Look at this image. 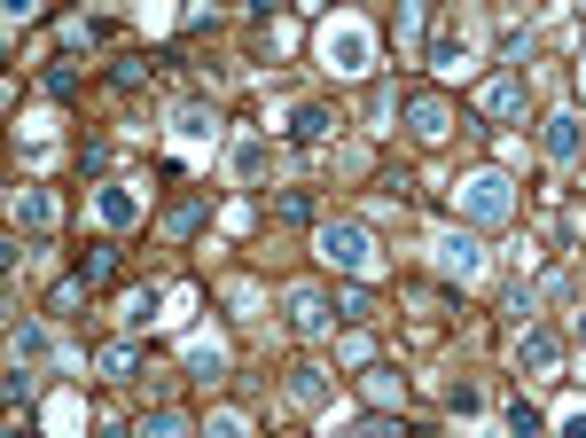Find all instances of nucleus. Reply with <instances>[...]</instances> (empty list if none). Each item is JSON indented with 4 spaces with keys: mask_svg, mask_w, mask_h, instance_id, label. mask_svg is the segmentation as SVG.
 Returning <instances> with one entry per match:
<instances>
[{
    "mask_svg": "<svg viewBox=\"0 0 586 438\" xmlns=\"http://www.w3.org/2000/svg\"><path fill=\"white\" fill-rule=\"evenodd\" d=\"M313 250H321V267H337V275H352V282L376 275V235H368L360 220H321V227H313Z\"/></svg>",
    "mask_w": 586,
    "mask_h": 438,
    "instance_id": "1",
    "label": "nucleus"
},
{
    "mask_svg": "<svg viewBox=\"0 0 586 438\" xmlns=\"http://www.w3.org/2000/svg\"><path fill=\"white\" fill-rule=\"evenodd\" d=\"M462 220H477V227H500V220H517V181L509 172H469L462 181Z\"/></svg>",
    "mask_w": 586,
    "mask_h": 438,
    "instance_id": "2",
    "label": "nucleus"
},
{
    "mask_svg": "<svg viewBox=\"0 0 586 438\" xmlns=\"http://www.w3.org/2000/svg\"><path fill=\"white\" fill-rule=\"evenodd\" d=\"M321 63L337 71V78H360V71L376 63V40H368V24H360V17H337V24H321Z\"/></svg>",
    "mask_w": 586,
    "mask_h": 438,
    "instance_id": "3",
    "label": "nucleus"
},
{
    "mask_svg": "<svg viewBox=\"0 0 586 438\" xmlns=\"http://www.w3.org/2000/svg\"><path fill=\"white\" fill-rule=\"evenodd\" d=\"M477 110H485L492 126H524V71H492V78L477 86Z\"/></svg>",
    "mask_w": 586,
    "mask_h": 438,
    "instance_id": "4",
    "label": "nucleus"
},
{
    "mask_svg": "<svg viewBox=\"0 0 586 438\" xmlns=\"http://www.w3.org/2000/svg\"><path fill=\"white\" fill-rule=\"evenodd\" d=\"M431 258H438V275H446V282H477V267H485V243H477L469 227H446V235L431 243Z\"/></svg>",
    "mask_w": 586,
    "mask_h": 438,
    "instance_id": "5",
    "label": "nucleus"
},
{
    "mask_svg": "<svg viewBox=\"0 0 586 438\" xmlns=\"http://www.w3.org/2000/svg\"><path fill=\"white\" fill-rule=\"evenodd\" d=\"M282 306H290V329H297V336H328V329H337V298L313 290V282H297Z\"/></svg>",
    "mask_w": 586,
    "mask_h": 438,
    "instance_id": "6",
    "label": "nucleus"
},
{
    "mask_svg": "<svg viewBox=\"0 0 586 438\" xmlns=\"http://www.w3.org/2000/svg\"><path fill=\"white\" fill-rule=\"evenodd\" d=\"M517 368H532V376H555V368H563V336L524 321V329H517Z\"/></svg>",
    "mask_w": 586,
    "mask_h": 438,
    "instance_id": "7",
    "label": "nucleus"
},
{
    "mask_svg": "<svg viewBox=\"0 0 586 438\" xmlns=\"http://www.w3.org/2000/svg\"><path fill=\"white\" fill-rule=\"evenodd\" d=\"M406 126H414V141H446L454 133V103L446 95H414L406 103Z\"/></svg>",
    "mask_w": 586,
    "mask_h": 438,
    "instance_id": "8",
    "label": "nucleus"
},
{
    "mask_svg": "<svg viewBox=\"0 0 586 438\" xmlns=\"http://www.w3.org/2000/svg\"><path fill=\"white\" fill-rule=\"evenodd\" d=\"M540 141H547V157H555V164H571V157L586 149V118H578V110H555Z\"/></svg>",
    "mask_w": 586,
    "mask_h": 438,
    "instance_id": "9",
    "label": "nucleus"
},
{
    "mask_svg": "<svg viewBox=\"0 0 586 438\" xmlns=\"http://www.w3.org/2000/svg\"><path fill=\"white\" fill-rule=\"evenodd\" d=\"M267 172H274V141H267V133H242V141H235V181L259 189Z\"/></svg>",
    "mask_w": 586,
    "mask_h": 438,
    "instance_id": "10",
    "label": "nucleus"
},
{
    "mask_svg": "<svg viewBox=\"0 0 586 438\" xmlns=\"http://www.w3.org/2000/svg\"><path fill=\"white\" fill-rule=\"evenodd\" d=\"M462 55H469V32H462L454 17H438V24H431V63H438V71H462Z\"/></svg>",
    "mask_w": 586,
    "mask_h": 438,
    "instance_id": "11",
    "label": "nucleus"
},
{
    "mask_svg": "<svg viewBox=\"0 0 586 438\" xmlns=\"http://www.w3.org/2000/svg\"><path fill=\"white\" fill-rule=\"evenodd\" d=\"M133 368H141V344H133V336H118V344H102V353H95V376H102V384H126Z\"/></svg>",
    "mask_w": 586,
    "mask_h": 438,
    "instance_id": "12",
    "label": "nucleus"
},
{
    "mask_svg": "<svg viewBox=\"0 0 586 438\" xmlns=\"http://www.w3.org/2000/svg\"><path fill=\"white\" fill-rule=\"evenodd\" d=\"M173 133H181V141H219V110H211V103H181V110H173Z\"/></svg>",
    "mask_w": 586,
    "mask_h": 438,
    "instance_id": "13",
    "label": "nucleus"
},
{
    "mask_svg": "<svg viewBox=\"0 0 586 438\" xmlns=\"http://www.w3.org/2000/svg\"><path fill=\"white\" fill-rule=\"evenodd\" d=\"M95 220H102V227H133V220H141V196H133V189H95Z\"/></svg>",
    "mask_w": 586,
    "mask_h": 438,
    "instance_id": "14",
    "label": "nucleus"
},
{
    "mask_svg": "<svg viewBox=\"0 0 586 438\" xmlns=\"http://www.w3.org/2000/svg\"><path fill=\"white\" fill-rule=\"evenodd\" d=\"M290 399H297V407H328V368L297 361V368H290Z\"/></svg>",
    "mask_w": 586,
    "mask_h": 438,
    "instance_id": "15",
    "label": "nucleus"
},
{
    "mask_svg": "<svg viewBox=\"0 0 586 438\" xmlns=\"http://www.w3.org/2000/svg\"><path fill=\"white\" fill-rule=\"evenodd\" d=\"M360 392H368V407L383 415V407H399V399H406V376H399V368H368V376H360Z\"/></svg>",
    "mask_w": 586,
    "mask_h": 438,
    "instance_id": "16",
    "label": "nucleus"
},
{
    "mask_svg": "<svg viewBox=\"0 0 586 438\" xmlns=\"http://www.w3.org/2000/svg\"><path fill=\"white\" fill-rule=\"evenodd\" d=\"M17 220H24L32 235H47V227H55V196H47V189H17Z\"/></svg>",
    "mask_w": 586,
    "mask_h": 438,
    "instance_id": "17",
    "label": "nucleus"
},
{
    "mask_svg": "<svg viewBox=\"0 0 586 438\" xmlns=\"http://www.w3.org/2000/svg\"><path fill=\"white\" fill-rule=\"evenodd\" d=\"M133 438H188V415H181V407H149V415L133 423Z\"/></svg>",
    "mask_w": 586,
    "mask_h": 438,
    "instance_id": "18",
    "label": "nucleus"
},
{
    "mask_svg": "<svg viewBox=\"0 0 586 438\" xmlns=\"http://www.w3.org/2000/svg\"><path fill=\"white\" fill-rule=\"evenodd\" d=\"M328 126H337V118H328L321 103H297V110H290V133H297V141H328Z\"/></svg>",
    "mask_w": 586,
    "mask_h": 438,
    "instance_id": "19",
    "label": "nucleus"
},
{
    "mask_svg": "<svg viewBox=\"0 0 586 438\" xmlns=\"http://www.w3.org/2000/svg\"><path fill=\"white\" fill-rule=\"evenodd\" d=\"M156 306H164V290H156V282H149V290H126V298H118V313H126L133 329H149V321H156Z\"/></svg>",
    "mask_w": 586,
    "mask_h": 438,
    "instance_id": "20",
    "label": "nucleus"
},
{
    "mask_svg": "<svg viewBox=\"0 0 586 438\" xmlns=\"http://www.w3.org/2000/svg\"><path fill=\"white\" fill-rule=\"evenodd\" d=\"M110 275H118V250H110V243H95L87 258H78V282H87V290H95V282H110Z\"/></svg>",
    "mask_w": 586,
    "mask_h": 438,
    "instance_id": "21",
    "label": "nucleus"
},
{
    "mask_svg": "<svg viewBox=\"0 0 586 438\" xmlns=\"http://www.w3.org/2000/svg\"><path fill=\"white\" fill-rule=\"evenodd\" d=\"M368 313H376L368 282H345V290H337V321H368Z\"/></svg>",
    "mask_w": 586,
    "mask_h": 438,
    "instance_id": "22",
    "label": "nucleus"
},
{
    "mask_svg": "<svg viewBox=\"0 0 586 438\" xmlns=\"http://www.w3.org/2000/svg\"><path fill=\"white\" fill-rule=\"evenodd\" d=\"M196 227H204V204H196V196L164 212V235H173V243H181V235H196Z\"/></svg>",
    "mask_w": 586,
    "mask_h": 438,
    "instance_id": "23",
    "label": "nucleus"
},
{
    "mask_svg": "<svg viewBox=\"0 0 586 438\" xmlns=\"http://www.w3.org/2000/svg\"><path fill=\"white\" fill-rule=\"evenodd\" d=\"M274 220L305 227V220H313V196H305V189H282V196H274Z\"/></svg>",
    "mask_w": 586,
    "mask_h": 438,
    "instance_id": "24",
    "label": "nucleus"
},
{
    "mask_svg": "<svg viewBox=\"0 0 586 438\" xmlns=\"http://www.w3.org/2000/svg\"><path fill=\"white\" fill-rule=\"evenodd\" d=\"M219 368H227V361H219V344H188V376H196V384H211Z\"/></svg>",
    "mask_w": 586,
    "mask_h": 438,
    "instance_id": "25",
    "label": "nucleus"
},
{
    "mask_svg": "<svg viewBox=\"0 0 586 438\" xmlns=\"http://www.w3.org/2000/svg\"><path fill=\"white\" fill-rule=\"evenodd\" d=\"M70 86H78V63L55 55V63H47V95H70Z\"/></svg>",
    "mask_w": 586,
    "mask_h": 438,
    "instance_id": "26",
    "label": "nucleus"
},
{
    "mask_svg": "<svg viewBox=\"0 0 586 438\" xmlns=\"http://www.w3.org/2000/svg\"><path fill=\"white\" fill-rule=\"evenodd\" d=\"M78 290H87V282H78V275H63V282L47 290V313H70V306H78Z\"/></svg>",
    "mask_w": 586,
    "mask_h": 438,
    "instance_id": "27",
    "label": "nucleus"
},
{
    "mask_svg": "<svg viewBox=\"0 0 586 438\" xmlns=\"http://www.w3.org/2000/svg\"><path fill=\"white\" fill-rule=\"evenodd\" d=\"M446 407H454V415H477L485 392H477V384H446Z\"/></svg>",
    "mask_w": 586,
    "mask_h": 438,
    "instance_id": "28",
    "label": "nucleus"
},
{
    "mask_svg": "<svg viewBox=\"0 0 586 438\" xmlns=\"http://www.w3.org/2000/svg\"><path fill=\"white\" fill-rule=\"evenodd\" d=\"M509 438H540V407L517 399V407H509Z\"/></svg>",
    "mask_w": 586,
    "mask_h": 438,
    "instance_id": "29",
    "label": "nucleus"
},
{
    "mask_svg": "<svg viewBox=\"0 0 586 438\" xmlns=\"http://www.w3.org/2000/svg\"><path fill=\"white\" fill-rule=\"evenodd\" d=\"M9 361H17V368L40 361V329H17V336H9Z\"/></svg>",
    "mask_w": 586,
    "mask_h": 438,
    "instance_id": "30",
    "label": "nucleus"
},
{
    "mask_svg": "<svg viewBox=\"0 0 586 438\" xmlns=\"http://www.w3.org/2000/svg\"><path fill=\"white\" fill-rule=\"evenodd\" d=\"M204 438H242V415H235V407H219V415L204 423Z\"/></svg>",
    "mask_w": 586,
    "mask_h": 438,
    "instance_id": "31",
    "label": "nucleus"
},
{
    "mask_svg": "<svg viewBox=\"0 0 586 438\" xmlns=\"http://www.w3.org/2000/svg\"><path fill=\"white\" fill-rule=\"evenodd\" d=\"M352 438H406V430H399V423H391V415H368V423H360V430H352Z\"/></svg>",
    "mask_w": 586,
    "mask_h": 438,
    "instance_id": "32",
    "label": "nucleus"
},
{
    "mask_svg": "<svg viewBox=\"0 0 586 438\" xmlns=\"http://www.w3.org/2000/svg\"><path fill=\"white\" fill-rule=\"evenodd\" d=\"M563 438H586V407H563V423H555Z\"/></svg>",
    "mask_w": 586,
    "mask_h": 438,
    "instance_id": "33",
    "label": "nucleus"
},
{
    "mask_svg": "<svg viewBox=\"0 0 586 438\" xmlns=\"http://www.w3.org/2000/svg\"><path fill=\"white\" fill-rule=\"evenodd\" d=\"M578 344H586V313H578Z\"/></svg>",
    "mask_w": 586,
    "mask_h": 438,
    "instance_id": "34",
    "label": "nucleus"
},
{
    "mask_svg": "<svg viewBox=\"0 0 586 438\" xmlns=\"http://www.w3.org/2000/svg\"><path fill=\"white\" fill-rule=\"evenodd\" d=\"M95 438H126V430H95Z\"/></svg>",
    "mask_w": 586,
    "mask_h": 438,
    "instance_id": "35",
    "label": "nucleus"
}]
</instances>
